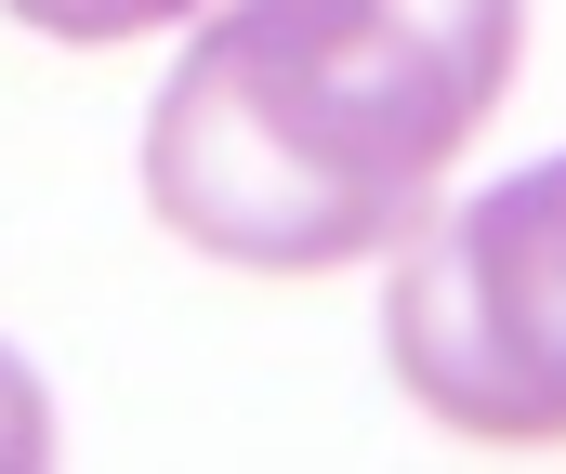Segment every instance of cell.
<instances>
[{"instance_id": "cell-1", "label": "cell", "mask_w": 566, "mask_h": 474, "mask_svg": "<svg viewBox=\"0 0 566 474\" xmlns=\"http://www.w3.org/2000/svg\"><path fill=\"white\" fill-rule=\"evenodd\" d=\"M527 0H211L145 106V211L251 277L396 251L501 119Z\"/></svg>"}, {"instance_id": "cell-2", "label": "cell", "mask_w": 566, "mask_h": 474, "mask_svg": "<svg viewBox=\"0 0 566 474\" xmlns=\"http://www.w3.org/2000/svg\"><path fill=\"white\" fill-rule=\"evenodd\" d=\"M396 382L448 435L488 449H566V158L422 211L382 277Z\"/></svg>"}, {"instance_id": "cell-3", "label": "cell", "mask_w": 566, "mask_h": 474, "mask_svg": "<svg viewBox=\"0 0 566 474\" xmlns=\"http://www.w3.org/2000/svg\"><path fill=\"white\" fill-rule=\"evenodd\" d=\"M13 27H40V40H80V53H106V40H145V27H198L211 0H0Z\"/></svg>"}, {"instance_id": "cell-4", "label": "cell", "mask_w": 566, "mask_h": 474, "mask_svg": "<svg viewBox=\"0 0 566 474\" xmlns=\"http://www.w3.org/2000/svg\"><path fill=\"white\" fill-rule=\"evenodd\" d=\"M53 462V396H40V369L0 343V474H40Z\"/></svg>"}]
</instances>
